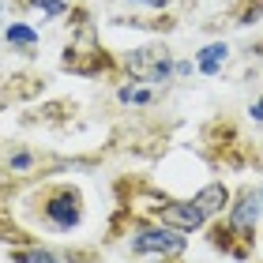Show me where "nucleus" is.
Segmentation results:
<instances>
[{
	"label": "nucleus",
	"instance_id": "obj_1",
	"mask_svg": "<svg viewBox=\"0 0 263 263\" xmlns=\"http://www.w3.org/2000/svg\"><path fill=\"white\" fill-rule=\"evenodd\" d=\"M38 218L49 233H71L83 226V214H87V203H83V192L71 184H49L42 188L38 196Z\"/></svg>",
	"mask_w": 263,
	"mask_h": 263
},
{
	"label": "nucleus",
	"instance_id": "obj_3",
	"mask_svg": "<svg viewBox=\"0 0 263 263\" xmlns=\"http://www.w3.org/2000/svg\"><path fill=\"white\" fill-rule=\"evenodd\" d=\"M124 68L136 83H165L173 79V53L165 45H139L124 57Z\"/></svg>",
	"mask_w": 263,
	"mask_h": 263
},
{
	"label": "nucleus",
	"instance_id": "obj_7",
	"mask_svg": "<svg viewBox=\"0 0 263 263\" xmlns=\"http://www.w3.org/2000/svg\"><path fill=\"white\" fill-rule=\"evenodd\" d=\"M11 263H76V259L42 245H11Z\"/></svg>",
	"mask_w": 263,
	"mask_h": 263
},
{
	"label": "nucleus",
	"instance_id": "obj_5",
	"mask_svg": "<svg viewBox=\"0 0 263 263\" xmlns=\"http://www.w3.org/2000/svg\"><path fill=\"white\" fill-rule=\"evenodd\" d=\"M192 199H196V207L207 214V218H218V214L230 207V188H226L222 181H211V184H203Z\"/></svg>",
	"mask_w": 263,
	"mask_h": 263
},
{
	"label": "nucleus",
	"instance_id": "obj_9",
	"mask_svg": "<svg viewBox=\"0 0 263 263\" xmlns=\"http://www.w3.org/2000/svg\"><path fill=\"white\" fill-rule=\"evenodd\" d=\"M42 165V158L34 154L30 147H11V154H8V162H4V170L11 173V177H30L34 170Z\"/></svg>",
	"mask_w": 263,
	"mask_h": 263
},
{
	"label": "nucleus",
	"instance_id": "obj_12",
	"mask_svg": "<svg viewBox=\"0 0 263 263\" xmlns=\"http://www.w3.org/2000/svg\"><path fill=\"white\" fill-rule=\"evenodd\" d=\"M128 4H143V8H170L173 0H128Z\"/></svg>",
	"mask_w": 263,
	"mask_h": 263
},
{
	"label": "nucleus",
	"instance_id": "obj_16",
	"mask_svg": "<svg viewBox=\"0 0 263 263\" xmlns=\"http://www.w3.org/2000/svg\"><path fill=\"white\" fill-rule=\"evenodd\" d=\"M151 263H177V259H162V256H158V259H151Z\"/></svg>",
	"mask_w": 263,
	"mask_h": 263
},
{
	"label": "nucleus",
	"instance_id": "obj_10",
	"mask_svg": "<svg viewBox=\"0 0 263 263\" xmlns=\"http://www.w3.org/2000/svg\"><path fill=\"white\" fill-rule=\"evenodd\" d=\"M233 19L241 23V27H248V23H259L263 19V0H241L233 11Z\"/></svg>",
	"mask_w": 263,
	"mask_h": 263
},
{
	"label": "nucleus",
	"instance_id": "obj_6",
	"mask_svg": "<svg viewBox=\"0 0 263 263\" xmlns=\"http://www.w3.org/2000/svg\"><path fill=\"white\" fill-rule=\"evenodd\" d=\"M4 42L11 45V49H15V53H34V49H38V30H34L30 27V23H23V19H11L8 23V27H4Z\"/></svg>",
	"mask_w": 263,
	"mask_h": 263
},
{
	"label": "nucleus",
	"instance_id": "obj_17",
	"mask_svg": "<svg viewBox=\"0 0 263 263\" xmlns=\"http://www.w3.org/2000/svg\"><path fill=\"white\" fill-rule=\"evenodd\" d=\"M259 199H263V184H259Z\"/></svg>",
	"mask_w": 263,
	"mask_h": 263
},
{
	"label": "nucleus",
	"instance_id": "obj_2",
	"mask_svg": "<svg viewBox=\"0 0 263 263\" xmlns=\"http://www.w3.org/2000/svg\"><path fill=\"white\" fill-rule=\"evenodd\" d=\"M128 248L136 256H162V259H181L184 248H188V233L173 230V226H162V222H151L143 226L136 237H128Z\"/></svg>",
	"mask_w": 263,
	"mask_h": 263
},
{
	"label": "nucleus",
	"instance_id": "obj_13",
	"mask_svg": "<svg viewBox=\"0 0 263 263\" xmlns=\"http://www.w3.org/2000/svg\"><path fill=\"white\" fill-rule=\"evenodd\" d=\"M192 71V61H173V76H188Z\"/></svg>",
	"mask_w": 263,
	"mask_h": 263
},
{
	"label": "nucleus",
	"instance_id": "obj_15",
	"mask_svg": "<svg viewBox=\"0 0 263 263\" xmlns=\"http://www.w3.org/2000/svg\"><path fill=\"white\" fill-rule=\"evenodd\" d=\"M8 4L11 0H0V23H4V15H8Z\"/></svg>",
	"mask_w": 263,
	"mask_h": 263
},
{
	"label": "nucleus",
	"instance_id": "obj_14",
	"mask_svg": "<svg viewBox=\"0 0 263 263\" xmlns=\"http://www.w3.org/2000/svg\"><path fill=\"white\" fill-rule=\"evenodd\" d=\"M248 113H252V121H259V124H263V98H259V102H252V109H248Z\"/></svg>",
	"mask_w": 263,
	"mask_h": 263
},
{
	"label": "nucleus",
	"instance_id": "obj_4",
	"mask_svg": "<svg viewBox=\"0 0 263 263\" xmlns=\"http://www.w3.org/2000/svg\"><path fill=\"white\" fill-rule=\"evenodd\" d=\"M151 214H154V222L173 226V230H181V233H199V230H207V222H211L207 214L196 207V199H165Z\"/></svg>",
	"mask_w": 263,
	"mask_h": 263
},
{
	"label": "nucleus",
	"instance_id": "obj_8",
	"mask_svg": "<svg viewBox=\"0 0 263 263\" xmlns=\"http://www.w3.org/2000/svg\"><path fill=\"white\" fill-rule=\"evenodd\" d=\"M226 61H230V45L226 42H211V45H203V49L196 53V68L203 71V76H218V71L226 68Z\"/></svg>",
	"mask_w": 263,
	"mask_h": 263
},
{
	"label": "nucleus",
	"instance_id": "obj_11",
	"mask_svg": "<svg viewBox=\"0 0 263 263\" xmlns=\"http://www.w3.org/2000/svg\"><path fill=\"white\" fill-rule=\"evenodd\" d=\"M27 4H30V8H38L45 19H57V15H64V11H68L64 0H27Z\"/></svg>",
	"mask_w": 263,
	"mask_h": 263
}]
</instances>
